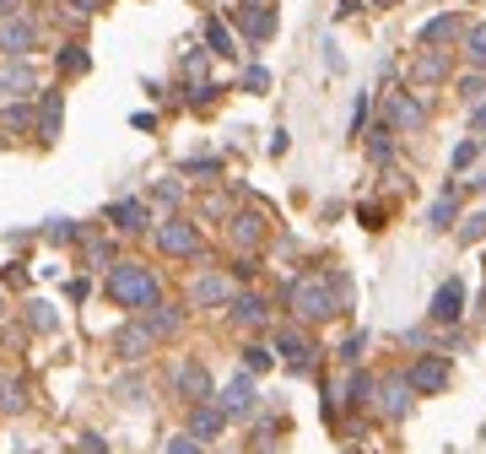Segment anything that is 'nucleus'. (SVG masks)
Here are the masks:
<instances>
[{"instance_id": "obj_1", "label": "nucleus", "mask_w": 486, "mask_h": 454, "mask_svg": "<svg viewBox=\"0 0 486 454\" xmlns=\"http://www.w3.org/2000/svg\"><path fill=\"white\" fill-rule=\"evenodd\" d=\"M108 298L119 308H157V298H163L157 271L141 266V259H119V266H108Z\"/></svg>"}, {"instance_id": "obj_2", "label": "nucleus", "mask_w": 486, "mask_h": 454, "mask_svg": "<svg viewBox=\"0 0 486 454\" xmlns=\"http://www.w3.org/2000/svg\"><path fill=\"white\" fill-rule=\"evenodd\" d=\"M340 292H346V282H330V276H298V282L287 287V303L298 308V319H330L335 303H340Z\"/></svg>"}, {"instance_id": "obj_3", "label": "nucleus", "mask_w": 486, "mask_h": 454, "mask_svg": "<svg viewBox=\"0 0 486 454\" xmlns=\"http://www.w3.org/2000/svg\"><path fill=\"white\" fill-rule=\"evenodd\" d=\"M157 249L163 254H200V227L195 222H184V217H173V222H157Z\"/></svg>"}, {"instance_id": "obj_4", "label": "nucleus", "mask_w": 486, "mask_h": 454, "mask_svg": "<svg viewBox=\"0 0 486 454\" xmlns=\"http://www.w3.org/2000/svg\"><path fill=\"white\" fill-rule=\"evenodd\" d=\"M152 346H157V336L147 331V319H130V324H119V331H114V352L124 362H141Z\"/></svg>"}, {"instance_id": "obj_5", "label": "nucleus", "mask_w": 486, "mask_h": 454, "mask_svg": "<svg viewBox=\"0 0 486 454\" xmlns=\"http://www.w3.org/2000/svg\"><path fill=\"white\" fill-rule=\"evenodd\" d=\"M405 384L416 389V395H438V389H449V362H443V357H422V362H410Z\"/></svg>"}, {"instance_id": "obj_6", "label": "nucleus", "mask_w": 486, "mask_h": 454, "mask_svg": "<svg viewBox=\"0 0 486 454\" xmlns=\"http://www.w3.org/2000/svg\"><path fill=\"white\" fill-rule=\"evenodd\" d=\"M173 389L189 401V406H200V401H211L217 389H211V373H205L200 362H179V373H173Z\"/></svg>"}, {"instance_id": "obj_7", "label": "nucleus", "mask_w": 486, "mask_h": 454, "mask_svg": "<svg viewBox=\"0 0 486 454\" xmlns=\"http://www.w3.org/2000/svg\"><path fill=\"white\" fill-rule=\"evenodd\" d=\"M222 427H227V411H222L217 401H200V406L189 411V438H195V443H205V438H217Z\"/></svg>"}, {"instance_id": "obj_8", "label": "nucleus", "mask_w": 486, "mask_h": 454, "mask_svg": "<svg viewBox=\"0 0 486 454\" xmlns=\"http://www.w3.org/2000/svg\"><path fill=\"white\" fill-rule=\"evenodd\" d=\"M459 314H465V282H459V276H449V282L433 292V319H438V324H454Z\"/></svg>"}, {"instance_id": "obj_9", "label": "nucleus", "mask_w": 486, "mask_h": 454, "mask_svg": "<svg viewBox=\"0 0 486 454\" xmlns=\"http://www.w3.org/2000/svg\"><path fill=\"white\" fill-rule=\"evenodd\" d=\"M33 44H38V28H33L28 17H12V22H0V49H6V54H17V60H22Z\"/></svg>"}, {"instance_id": "obj_10", "label": "nucleus", "mask_w": 486, "mask_h": 454, "mask_svg": "<svg viewBox=\"0 0 486 454\" xmlns=\"http://www.w3.org/2000/svg\"><path fill=\"white\" fill-rule=\"evenodd\" d=\"M275 352L287 357L292 373H308V368H314V346H308V336H298V331H282V336H275Z\"/></svg>"}, {"instance_id": "obj_11", "label": "nucleus", "mask_w": 486, "mask_h": 454, "mask_svg": "<svg viewBox=\"0 0 486 454\" xmlns=\"http://www.w3.org/2000/svg\"><path fill=\"white\" fill-rule=\"evenodd\" d=\"M227 417H243V411H254V378L249 373H238V378H227V389H222V401H217Z\"/></svg>"}, {"instance_id": "obj_12", "label": "nucleus", "mask_w": 486, "mask_h": 454, "mask_svg": "<svg viewBox=\"0 0 486 454\" xmlns=\"http://www.w3.org/2000/svg\"><path fill=\"white\" fill-rule=\"evenodd\" d=\"M378 411H384L389 422H400V417L410 411V384H405V378H384V384H378Z\"/></svg>"}, {"instance_id": "obj_13", "label": "nucleus", "mask_w": 486, "mask_h": 454, "mask_svg": "<svg viewBox=\"0 0 486 454\" xmlns=\"http://www.w3.org/2000/svg\"><path fill=\"white\" fill-rule=\"evenodd\" d=\"M275 33V6H243V38H270Z\"/></svg>"}, {"instance_id": "obj_14", "label": "nucleus", "mask_w": 486, "mask_h": 454, "mask_svg": "<svg viewBox=\"0 0 486 454\" xmlns=\"http://www.w3.org/2000/svg\"><path fill=\"white\" fill-rule=\"evenodd\" d=\"M189 303H233V287H227L222 276H200V282L189 287Z\"/></svg>"}, {"instance_id": "obj_15", "label": "nucleus", "mask_w": 486, "mask_h": 454, "mask_svg": "<svg viewBox=\"0 0 486 454\" xmlns=\"http://www.w3.org/2000/svg\"><path fill=\"white\" fill-rule=\"evenodd\" d=\"M389 124L394 130H416V124H422V103H416V98H389Z\"/></svg>"}, {"instance_id": "obj_16", "label": "nucleus", "mask_w": 486, "mask_h": 454, "mask_svg": "<svg viewBox=\"0 0 486 454\" xmlns=\"http://www.w3.org/2000/svg\"><path fill=\"white\" fill-rule=\"evenodd\" d=\"M108 222L124 227V233H141V227H147V206H141V201H119V206L108 211Z\"/></svg>"}, {"instance_id": "obj_17", "label": "nucleus", "mask_w": 486, "mask_h": 454, "mask_svg": "<svg viewBox=\"0 0 486 454\" xmlns=\"http://www.w3.org/2000/svg\"><path fill=\"white\" fill-rule=\"evenodd\" d=\"M227 233H233V243H238V249H249V243H259V233H265V227H259V217H254V211H238V217L227 222Z\"/></svg>"}, {"instance_id": "obj_18", "label": "nucleus", "mask_w": 486, "mask_h": 454, "mask_svg": "<svg viewBox=\"0 0 486 454\" xmlns=\"http://www.w3.org/2000/svg\"><path fill=\"white\" fill-rule=\"evenodd\" d=\"M233 319H238V324H249V331H254V324H265V298H254V292L233 298Z\"/></svg>"}, {"instance_id": "obj_19", "label": "nucleus", "mask_w": 486, "mask_h": 454, "mask_svg": "<svg viewBox=\"0 0 486 454\" xmlns=\"http://www.w3.org/2000/svg\"><path fill=\"white\" fill-rule=\"evenodd\" d=\"M38 136H44V141H54V136H60V92H49V98H44V108H38Z\"/></svg>"}, {"instance_id": "obj_20", "label": "nucleus", "mask_w": 486, "mask_h": 454, "mask_svg": "<svg viewBox=\"0 0 486 454\" xmlns=\"http://www.w3.org/2000/svg\"><path fill=\"white\" fill-rule=\"evenodd\" d=\"M0 87H6V92H17V98H22V92L33 87V65L12 60V65H6V76H0Z\"/></svg>"}, {"instance_id": "obj_21", "label": "nucleus", "mask_w": 486, "mask_h": 454, "mask_svg": "<svg viewBox=\"0 0 486 454\" xmlns=\"http://www.w3.org/2000/svg\"><path fill=\"white\" fill-rule=\"evenodd\" d=\"M28 401H22V384L17 378H6V373H0V411H6V417H17Z\"/></svg>"}, {"instance_id": "obj_22", "label": "nucleus", "mask_w": 486, "mask_h": 454, "mask_svg": "<svg viewBox=\"0 0 486 454\" xmlns=\"http://www.w3.org/2000/svg\"><path fill=\"white\" fill-rule=\"evenodd\" d=\"M443 71H449V54H438V49H433V54H422V60H416V82H438Z\"/></svg>"}, {"instance_id": "obj_23", "label": "nucleus", "mask_w": 486, "mask_h": 454, "mask_svg": "<svg viewBox=\"0 0 486 454\" xmlns=\"http://www.w3.org/2000/svg\"><path fill=\"white\" fill-rule=\"evenodd\" d=\"M205 44H211V54H233V33H227V22H222V17L205 22Z\"/></svg>"}, {"instance_id": "obj_24", "label": "nucleus", "mask_w": 486, "mask_h": 454, "mask_svg": "<svg viewBox=\"0 0 486 454\" xmlns=\"http://www.w3.org/2000/svg\"><path fill=\"white\" fill-rule=\"evenodd\" d=\"M459 33V17H433L427 28H422V44H443V38H454Z\"/></svg>"}, {"instance_id": "obj_25", "label": "nucleus", "mask_w": 486, "mask_h": 454, "mask_svg": "<svg viewBox=\"0 0 486 454\" xmlns=\"http://www.w3.org/2000/svg\"><path fill=\"white\" fill-rule=\"evenodd\" d=\"M465 54H470L475 65H486V22H475V28H470V38H465Z\"/></svg>"}, {"instance_id": "obj_26", "label": "nucleus", "mask_w": 486, "mask_h": 454, "mask_svg": "<svg viewBox=\"0 0 486 454\" xmlns=\"http://www.w3.org/2000/svg\"><path fill=\"white\" fill-rule=\"evenodd\" d=\"M28 319H33V331H44V336L54 331V308H49V303H38V298L28 303Z\"/></svg>"}, {"instance_id": "obj_27", "label": "nucleus", "mask_w": 486, "mask_h": 454, "mask_svg": "<svg viewBox=\"0 0 486 454\" xmlns=\"http://www.w3.org/2000/svg\"><path fill=\"white\" fill-rule=\"evenodd\" d=\"M346 401H352V406H368V401H373V378H368V373H357V378H352V389H346Z\"/></svg>"}, {"instance_id": "obj_28", "label": "nucleus", "mask_w": 486, "mask_h": 454, "mask_svg": "<svg viewBox=\"0 0 486 454\" xmlns=\"http://www.w3.org/2000/svg\"><path fill=\"white\" fill-rule=\"evenodd\" d=\"M60 71H87V54H82V44H65V49H60Z\"/></svg>"}, {"instance_id": "obj_29", "label": "nucleus", "mask_w": 486, "mask_h": 454, "mask_svg": "<svg viewBox=\"0 0 486 454\" xmlns=\"http://www.w3.org/2000/svg\"><path fill=\"white\" fill-rule=\"evenodd\" d=\"M243 87H249V92H265V87H270V71H265V65H249V71H243Z\"/></svg>"}, {"instance_id": "obj_30", "label": "nucleus", "mask_w": 486, "mask_h": 454, "mask_svg": "<svg viewBox=\"0 0 486 454\" xmlns=\"http://www.w3.org/2000/svg\"><path fill=\"white\" fill-rule=\"evenodd\" d=\"M454 222V195H443V201L433 206V227H449Z\"/></svg>"}, {"instance_id": "obj_31", "label": "nucleus", "mask_w": 486, "mask_h": 454, "mask_svg": "<svg viewBox=\"0 0 486 454\" xmlns=\"http://www.w3.org/2000/svg\"><path fill=\"white\" fill-rule=\"evenodd\" d=\"M243 352H249V357H243L249 373H265V368H270V352H265V346H243Z\"/></svg>"}, {"instance_id": "obj_32", "label": "nucleus", "mask_w": 486, "mask_h": 454, "mask_svg": "<svg viewBox=\"0 0 486 454\" xmlns=\"http://www.w3.org/2000/svg\"><path fill=\"white\" fill-rule=\"evenodd\" d=\"M163 454H200V443L189 438V433H179V438H168V449Z\"/></svg>"}, {"instance_id": "obj_33", "label": "nucleus", "mask_w": 486, "mask_h": 454, "mask_svg": "<svg viewBox=\"0 0 486 454\" xmlns=\"http://www.w3.org/2000/svg\"><path fill=\"white\" fill-rule=\"evenodd\" d=\"M363 346H368V336H363V331H357V336H352V341H346V346H340V357H346V362H357V357H363Z\"/></svg>"}, {"instance_id": "obj_34", "label": "nucleus", "mask_w": 486, "mask_h": 454, "mask_svg": "<svg viewBox=\"0 0 486 454\" xmlns=\"http://www.w3.org/2000/svg\"><path fill=\"white\" fill-rule=\"evenodd\" d=\"M28 124V108H6V114H0V130H22Z\"/></svg>"}, {"instance_id": "obj_35", "label": "nucleus", "mask_w": 486, "mask_h": 454, "mask_svg": "<svg viewBox=\"0 0 486 454\" xmlns=\"http://www.w3.org/2000/svg\"><path fill=\"white\" fill-rule=\"evenodd\" d=\"M65 6L82 12V17H92V12H103V6H108V0H65Z\"/></svg>"}, {"instance_id": "obj_36", "label": "nucleus", "mask_w": 486, "mask_h": 454, "mask_svg": "<svg viewBox=\"0 0 486 454\" xmlns=\"http://www.w3.org/2000/svg\"><path fill=\"white\" fill-rule=\"evenodd\" d=\"M12 17H22V0H0V22H12Z\"/></svg>"}, {"instance_id": "obj_37", "label": "nucleus", "mask_w": 486, "mask_h": 454, "mask_svg": "<svg viewBox=\"0 0 486 454\" xmlns=\"http://www.w3.org/2000/svg\"><path fill=\"white\" fill-rule=\"evenodd\" d=\"M470 163H475V147H470V141H465V147H459V152H454V168H470Z\"/></svg>"}, {"instance_id": "obj_38", "label": "nucleus", "mask_w": 486, "mask_h": 454, "mask_svg": "<svg viewBox=\"0 0 486 454\" xmlns=\"http://www.w3.org/2000/svg\"><path fill=\"white\" fill-rule=\"evenodd\" d=\"M82 454H108V449H103V438H98V433H87V438H82Z\"/></svg>"}, {"instance_id": "obj_39", "label": "nucleus", "mask_w": 486, "mask_h": 454, "mask_svg": "<svg viewBox=\"0 0 486 454\" xmlns=\"http://www.w3.org/2000/svg\"><path fill=\"white\" fill-rule=\"evenodd\" d=\"M481 233H486V211H481V217H470V227H465V238H481Z\"/></svg>"}, {"instance_id": "obj_40", "label": "nucleus", "mask_w": 486, "mask_h": 454, "mask_svg": "<svg viewBox=\"0 0 486 454\" xmlns=\"http://www.w3.org/2000/svg\"><path fill=\"white\" fill-rule=\"evenodd\" d=\"M475 124H486V108H475Z\"/></svg>"}, {"instance_id": "obj_41", "label": "nucleus", "mask_w": 486, "mask_h": 454, "mask_svg": "<svg viewBox=\"0 0 486 454\" xmlns=\"http://www.w3.org/2000/svg\"><path fill=\"white\" fill-rule=\"evenodd\" d=\"M378 6H389V0H378Z\"/></svg>"}, {"instance_id": "obj_42", "label": "nucleus", "mask_w": 486, "mask_h": 454, "mask_svg": "<svg viewBox=\"0 0 486 454\" xmlns=\"http://www.w3.org/2000/svg\"><path fill=\"white\" fill-rule=\"evenodd\" d=\"M0 314H6V303H0Z\"/></svg>"}, {"instance_id": "obj_43", "label": "nucleus", "mask_w": 486, "mask_h": 454, "mask_svg": "<svg viewBox=\"0 0 486 454\" xmlns=\"http://www.w3.org/2000/svg\"><path fill=\"white\" fill-rule=\"evenodd\" d=\"M346 454H357V449H346Z\"/></svg>"}, {"instance_id": "obj_44", "label": "nucleus", "mask_w": 486, "mask_h": 454, "mask_svg": "<svg viewBox=\"0 0 486 454\" xmlns=\"http://www.w3.org/2000/svg\"><path fill=\"white\" fill-rule=\"evenodd\" d=\"M249 6H254V0H249Z\"/></svg>"}]
</instances>
